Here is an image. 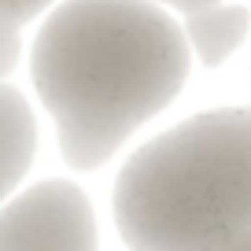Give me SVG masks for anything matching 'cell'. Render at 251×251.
Returning a JSON list of instances; mask_svg holds the SVG:
<instances>
[{"label":"cell","mask_w":251,"mask_h":251,"mask_svg":"<svg viewBox=\"0 0 251 251\" xmlns=\"http://www.w3.org/2000/svg\"><path fill=\"white\" fill-rule=\"evenodd\" d=\"M0 251H100L89 196L74 181H37L0 203Z\"/></svg>","instance_id":"3"},{"label":"cell","mask_w":251,"mask_h":251,"mask_svg":"<svg viewBox=\"0 0 251 251\" xmlns=\"http://www.w3.org/2000/svg\"><path fill=\"white\" fill-rule=\"evenodd\" d=\"M181 26L148 0H63L30 48V78L71 170L103 166L181 93Z\"/></svg>","instance_id":"1"},{"label":"cell","mask_w":251,"mask_h":251,"mask_svg":"<svg viewBox=\"0 0 251 251\" xmlns=\"http://www.w3.org/2000/svg\"><path fill=\"white\" fill-rule=\"evenodd\" d=\"M248 8L240 4H214L203 11H188L181 33H185L188 52L196 55L203 67H218L233 55V48L248 37Z\"/></svg>","instance_id":"5"},{"label":"cell","mask_w":251,"mask_h":251,"mask_svg":"<svg viewBox=\"0 0 251 251\" xmlns=\"http://www.w3.org/2000/svg\"><path fill=\"white\" fill-rule=\"evenodd\" d=\"M111 211L129 251H218L251 233V107L207 111L137 148Z\"/></svg>","instance_id":"2"},{"label":"cell","mask_w":251,"mask_h":251,"mask_svg":"<svg viewBox=\"0 0 251 251\" xmlns=\"http://www.w3.org/2000/svg\"><path fill=\"white\" fill-rule=\"evenodd\" d=\"M148 4H170V8L177 11H203V8H214V4H222V0H148Z\"/></svg>","instance_id":"8"},{"label":"cell","mask_w":251,"mask_h":251,"mask_svg":"<svg viewBox=\"0 0 251 251\" xmlns=\"http://www.w3.org/2000/svg\"><path fill=\"white\" fill-rule=\"evenodd\" d=\"M52 4L55 0H0V15H8V19H15L19 26H26L37 15H45Z\"/></svg>","instance_id":"7"},{"label":"cell","mask_w":251,"mask_h":251,"mask_svg":"<svg viewBox=\"0 0 251 251\" xmlns=\"http://www.w3.org/2000/svg\"><path fill=\"white\" fill-rule=\"evenodd\" d=\"M218 251H251V233H244V236H236V240H229L226 248H218Z\"/></svg>","instance_id":"9"},{"label":"cell","mask_w":251,"mask_h":251,"mask_svg":"<svg viewBox=\"0 0 251 251\" xmlns=\"http://www.w3.org/2000/svg\"><path fill=\"white\" fill-rule=\"evenodd\" d=\"M23 59V26L15 19L0 15V81H8Z\"/></svg>","instance_id":"6"},{"label":"cell","mask_w":251,"mask_h":251,"mask_svg":"<svg viewBox=\"0 0 251 251\" xmlns=\"http://www.w3.org/2000/svg\"><path fill=\"white\" fill-rule=\"evenodd\" d=\"M37 155V115L15 85L0 81V203L19 192Z\"/></svg>","instance_id":"4"}]
</instances>
